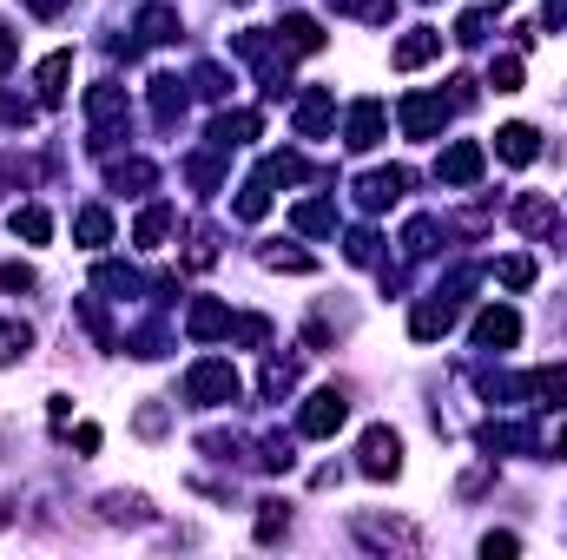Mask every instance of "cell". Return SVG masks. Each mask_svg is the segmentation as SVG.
<instances>
[{"label":"cell","instance_id":"6da1fadb","mask_svg":"<svg viewBox=\"0 0 567 560\" xmlns=\"http://www.w3.org/2000/svg\"><path fill=\"white\" fill-rule=\"evenodd\" d=\"M86 120H93V152L106 158V152H120V145L133 139V106H126V86L120 80H100L93 93H86Z\"/></svg>","mask_w":567,"mask_h":560},{"label":"cell","instance_id":"7a4b0ae2","mask_svg":"<svg viewBox=\"0 0 567 560\" xmlns=\"http://www.w3.org/2000/svg\"><path fill=\"white\" fill-rule=\"evenodd\" d=\"M245 396V383H238V370L225 363V356H198L192 370H185V403H198V409H231Z\"/></svg>","mask_w":567,"mask_h":560},{"label":"cell","instance_id":"3957f363","mask_svg":"<svg viewBox=\"0 0 567 560\" xmlns=\"http://www.w3.org/2000/svg\"><path fill=\"white\" fill-rule=\"evenodd\" d=\"M357 468L370 475V481H390V475H403V435L396 428H363V442H357Z\"/></svg>","mask_w":567,"mask_h":560},{"label":"cell","instance_id":"277c9868","mask_svg":"<svg viewBox=\"0 0 567 560\" xmlns=\"http://www.w3.org/2000/svg\"><path fill=\"white\" fill-rule=\"evenodd\" d=\"M350 535H357L363 548H377V554H416V548H423V535H416L410 521H383V515H357Z\"/></svg>","mask_w":567,"mask_h":560},{"label":"cell","instance_id":"5b68a950","mask_svg":"<svg viewBox=\"0 0 567 560\" xmlns=\"http://www.w3.org/2000/svg\"><path fill=\"white\" fill-rule=\"evenodd\" d=\"M343 422H350V403H343V390H317V396L297 409V435H303V442H330Z\"/></svg>","mask_w":567,"mask_h":560},{"label":"cell","instance_id":"8992f818","mask_svg":"<svg viewBox=\"0 0 567 560\" xmlns=\"http://www.w3.org/2000/svg\"><path fill=\"white\" fill-rule=\"evenodd\" d=\"M482 172H488V152L475 139H455L442 145V158H435V178L442 185H455V191H468V185H482Z\"/></svg>","mask_w":567,"mask_h":560},{"label":"cell","instance_id":"52a82bcc","mask_svg":"<svg viewBox=\"0 0 567 560\" xmlns=\"http://www.w3.org/2000/svg\"><path fill=\"white\" fill-rule=\"evenodd\" d=\"M396 113H403V133H410V139H435V133L449 126V113H455V106H449L442 93H403V106H396Z\"/></svg>","mask_w":567,"mask_h":560},{"label":"cell","instance_id":"ba28073f","mask_svg":"<svg viewBox=\"0 0 567 560\" xmlns=\"http://www.w3.org/2000/svg\"><path fill=\"white\" fill-rule=\"evenodd\" d=\"M403 191H410V165H390V172H363L357 178V205L363 211H390Z\"/></svg>","mask_w":567,"mask_h":560},{"label":"cell","instance_id":"9c48e42d","mask_svg":"<svg viewBox=\"0 0 567 560\" xmlns=\"http://www.w3.org/2000/svg\"><path fill=\"white\" fill-rule=\"evenodd\" d=\"M383 126H390L383 100H357L350 120H343V145H350V152H377V145H383Z\"/></svg>","mask_w":567,"mask_h":560},{"label":"cell","instance_id":"30bf717a","mask_svg":"<svg viewBox=\"0 0 567 560\" xmlns=\"http://www.w3.org/2000/svg\"><path fill=\"white\" fill-rule=\"evenodd\" d=\"M449 330H455V297H442V290L416 297V310H410V336H416V343H435V336H449Z\"/></svg>","mask_w":567,"mask_h":560},{"label":"cell","instance_id":"8fae6325","mask_svg":"<svg viewBox=\"0 0 567 560\" xmlns=\"http://www.w3.org/2000/svg\"><path fill=\"white\" fill-rule=\"evenodd\" d=\"M145 86H152V126L178 133V120H185V80L178 73H152Z\"/></svg>","mask_w":567,"mask_h":560},{"label":"cell","instance_id":"7c38bea8","mask_svg":"<svg viewBox=\"0 0 567 560\" xmlns=\"http://www.w3.org/2000/svg\"><path fill=\"white\" fill-rule=\"evenodd\" d=\"M330 126H337V93L330 86H310L297 100V139H330Z\"/></svg>","mask_w":567,"mask_h":560},{"label":"cell","instance_id":"4fadbf2b","mask_svg":"<svg viewBox=\"0 0 567 560\" xmlns=\"http://www.w3.org/2000/svg\"><path fill=\"white\" fill-rule=\"evenodd\" d=\"M475 350H515V336H522V317L508 310V303H488L482 317H475Z\"/></svg>","mask_w":567,"mask_h":560},{"label":"cell","instance_id":"5bb4252c","mask_svg":"<svg viewBox=\"0 0 567 560\" xmlns=\"http://www.w3.org/2000/svg\"><path fill=\"white\" fill-rule=\"evenodd\" d=\"M66 80H73V53L60 46V53H47V60L33 66V100H40V106H60V100H66Z\"/></svg>","mask_w":567,"mask_h":560},{"label":"cell","instance_id":"9a60e30c","mask_svg":"<svg viewBox=\"0 0 567 560\" xmlns=\"http://www.w3.org/2000/svg\"><path fill=\"white\" fill-rule=\"evenodd\" d=\"M185 336H192V343H218V336H231V310H225L218 297H198V303L185 310Z\"/></svg>","mask_w":567,"mask_h":560},{"label":"cell","instance_id":"2e32d148","mask_svg":"<svg viewBox=\"0 0 567 560\" xmlns=\"http://www.w3.org/2000/svg\"><path fill=\"white\" fill-rule=\"evenodd\" d=\"M435 53H442V33H435V27H410V33L390 46V66H396V73H416V66H429Z\"/></svg>","mask_w":567,"mask_h":560},{"label":"cell","instance_id":"e0dca14e","mask_svg":"<svg viewBox=\"0 0 567 560\" xmlns=\"http://www.w3.org/2000/svg\"><path fill=\"white\" fill-rule=\"evenodd\" d=\"M100 521H113V528H145V521H152V501H145V495H126V488H106V495H100Z\"/></svg>","mask_w":567,"mask_h":560},{"label":"cell","instance_id":"ac0fdd59","mask_svg":"<svg viewBox=\"0 0 567 560\" xmlns=\"http://www.w3.org/2000/svg\"><path fill=\"white\" fill-rule=\"evenodd\" d=\"M482 448L488 455H535V428L528 422H482Z\"/></svg>","mask_w":567,"mask_h":560},{"label":"cell","instance_id":"d6986e66","mask_svg":"<svg viewBox=\"0 0 567 560\" xmlns=\"http://www.w3.org/2000/svg\"><path fill=\"white\" fill-rule=\"evenodd\" d=\"M495 158H502V165H535V158H542V133L522 126V120L502 126V133H495Z\"/></svg>","mask_w":567,"mask_h":560},{"label":"cell","instance_id":"ffe728a7","mask_svg":"<svg viewBox=\"0 0 567 560\" xmlns=\"http://www.w3.org/2000/svg\"><path fill=\"white\" fill-rule=\"evenodd\" d=\"M106 185L126 191V198H140V191L158 185V172H152V158H113V165H106Z\"/></svg>","mask_w":567,"mask_h":560},{"label":"cell","instance_id":"44dd1931","mask_svg":"<svg viewBox=\"0 0 567 560\" xmlns=\"http://www.w3.org/2000/svg\"><path fill=\"white\" fill-rule=\"evenodd\" d=\"M515 225L542 245V238H555V231H561V211H555L548 198H515Z\"/></svg>","mask_w":567,"mask_h":560},{"label":"cell","instance_id":"7402d4cb","mask_svg":"<svg viewBox=\"0 0 567 560\" xmlns=\"http://www.w3.org/2000/svg\"><path fill=\"white\" fill-rule=\"evenodd\" d=\"M528 396H535L542 409H555V416H561V409H567V363H542V370L528 376Z\"/></svg>","mask_w":567,"mask_h":560},{"label":"cell","instance_id":"603a6c76","mask_svg":"<svg viewBox=\"0 0 567 560\" xmlns=\"http://www.w3.org/2000/svg\"><path fill=\"white\" fill-rule=\"evenodd\" d=\"M73 238H80L86 251L113 245V211H106V205H80V211H73Z\"/></svg>","mask_w":567,"mask_h":560},{"label":"cell","instance_id":"cb8c5ba5","mask_svg":"<svg viewBox=\"0 0 567 560\" xmlns=\"http://www.w3.org/2000/svg\"><path fill=\"white\" fill-rule=\"evenodd\" d=\"M258 126H265L258 113H218V120H212V145H218V152L251 145V139H258Z\"/></svg>","mask_w":567,"mask_h":560},{"label":"cell","instance_id":"d4e9b609","mask_svg":"<svg viewBox=\"0 0 567 560\" xmlns=\"http://www.w3.org/2000/svg\"><path fill=\"white\" fill-rule=\"evenodd\" d=\"M278 40L290 46V60H297V53H323V27H317L310 13H284Z\"/></svg>","mask_w":567,"mask_h":560},{"label":"cell","instance_id":"484cf974","mask_svg":"<svg viewBox=\"0 0 567 560\" xmlns=\"http://www.w3.org/2000/svg\"><path fill=\"white\" fill-rule=\"evenodd\" d=\"M172 225H178V211H172V205H145V211H140V225H133V245L158 251V245L172 238Z\"/></svg>","mask_w":567,"mask_h":560},{"label":"cell","instance_id":"4316f807","mask_svg":"<svg viewBox=\"0 0 567 560\" xmlns=\"http://www.w3.org/2000/svg\"><path fill=\"white\" fill-rule=\"evenodd\" d=\"M93 283H100L106 297H120V303H133V297L145 290V278H140V271H133V265H113V258H106V265L93 271Z\"/></svg>","mask_w":567,"mask_h":560},{"label":"cell","instance_id":"83f0119b","mask_svg":"<svg viewBox=\"0 0 567 560\" xmlns=\"http://www.w3.org/2000/svg\"><path fill=\"white\" fill-rule=\"evenodd\" d=\"M140 40H145V46H165V40H178V7L152 0V7L140 13Z\"/></svg>","mask_w":567,"mask_h":560},{"label":"cell","instance_id":"f1b7e54d","mask_svg":"<svg viewBox=\"0 0 567 560\" xmlns=\"http://www.w3.org/2000/svg\"><path fill=\"white\" fill-rule=\"evenodd\" d=\"M290 225H297L303 238H323V231H337V205H330V198H303V205L290 211Z\"/></svg>","mask_w":567,"mask_h":560},{"label":"cell","instance_id":"f546056e","mask_svg":"<svg viewBox=\"0 0 567 560\" xmlns=\"http://www.w3.org/2000/svg\"><path fill=\"white\" fill-rule=\"evenodd\" d=\"M7 225H13V238H27V245H47V238H53V211H40V205H13Z\"/></svg>","mask_w":567,"mask_h":560},{"label":"cell","instance_id":"4dcf8cb0","mask_svg":"<svg viewBox=\"0 0 567 560\" xmlns=\"http://www.w3.org/2000/svg\"><path fill=\"white\" fill-rule=\"evenodd\" d=\"M251 462H258L265 475H284V468L297 462V442H290V435H258V455H251Z\"/></svg>","mask_w":567,"mask_h":560},{"label":"cell","instance_id":"1f68e13d","mask_svg":"<svg viewBox=\"0 0 567 560\" xmlns=\"http://www.w3.org/2000/svg\"><path fill=\"white\" fill-rule=\"evenodd\" d=\"M258 258H265V271H290V278L317 271V258H310V251H297V245H265Z\"/></svg>","mask_w":567,"mask_h":560},{"label":"cell","instance_id":"d6a6232c","mask_svg":"<svg viewBox=\"0 0 567 560\" xmlns=\"http://www.w3.org/2000/svg\"><path fill=\"white\" fill-rule=\"evenodd\" d=\"M258 178H265V185H297V178H310V165H303V152H271Z\"/></svg>","mask_w":567,"mask_h":560},{"label":"cell","instance_id":"836d02e7","mask_svg":"<svg viewBox=\"0 0 567 560\" xmlns=\"http://www.w3.org/2000/svg\"><path fill=\"white\" fill-rule=\"evenodd\" d=\"M185 178H192V185L212 198V191H218V178H225V165H218V145H212V152H192V158H185Z\"/></svg>","mask_w":567,"mask_h":560},{"label":"cell","instance_id":"e575fe53","mask_svg":"<svg viewBox=\"0 0 567 560\" xmlns=\"http://www.w3.org/2000/svg\"><path fill=\"white\" fill-rule=\"evenodd\" d=\"M435 231H442L435 218H410V225H403V258H410V265H423L429 251H435Z\"/></svg>","mask_w":567,"mask_h":560},{"label":"cell","instance_id":"d590c367","mask_svg":"<svg viewBox=\"0 0 567 560\" xmlns=\"http://www.w3.org/2000/svg\"><path fill=\"white\" fill-rule=\"evenodd\" d=\"M27 350H33V330H27L20 317H0V370H7V363H20Z\"/></svg>","mask_w":567,"mask_h":560},{"label":"cell","instance_id":"8d00e7d4","mask_svg":"<svg viewBox=\"0 0 567 560\" xmlns=\"http://www.w3.org/2000/svg\"><path fill=\"white\" fill-rule=\"evenodd\" d=\"M231 211H238L245 225H258V218L271 211V185H265V178H251V185H238V205H231Z\"/></svg>","mask_w":567,"mask_h":560},{"label":"cell","instance_id":"74e56055","mask_svg":"<svg viewBox=\"0 0 567 560\" xmlns=\"http://www.w3.org/2000/svg\"><path fill=\"white\" fill-rule=\"evenodd\" d=\"M258 390H265V403H284V396L297 390V363L271 356V363H265V383H258Z\"/></svg>","mask_w":567,"mask_h":560},{"label":"cell","instance_id":"f35d334b","mask_svg":"<svg viewBox=\"0 0 567 560\" xmlns=\"http://www.w3.org/2000/svg\"><path fill=\"white\" fill-rule=\"evenodd\" d=\"M126 350H133V356H145V363H152V356H165V350H172V336H165V323H140V330L126 336Z\"/></svg>","mask_w":567,"mask_h":560},{"label":"cell","instance_id":"ab89813d","mask_svg":"<svg viewBox=\"0 0 567 560\" xmlns=\"http://www.w3.org/2000/svg\"><path fill=\"white\" fill-rule=\"evenodd\" d=\"M488 86L495 93H522V53H495L488 60Z\"/></svg>","mask_w":567,"mask_h":560},{"label":"cell","instance_id":"60d3db41","mask_svg":"<svg viewBox=\"0 0 567 560\" xmlns=\"http://www.w3.org/2000/svg\"><path fill=\"white\" fill-rule=\"evenodd\" d=\"M192 86H198V93H205V100H231V86H238V80H231V73H225V66H218V60H205V66H198V73H192Z\"/></svg>","mask_w":567,"mask_h":560},{"label":"cell","instance_id":"b9f144b4","mask_svg":"<svg viewBox=\"0 0 567 560\" xmlns=\"http://www.w3.org/2000/svg\"><path fill=\"white\" fill-rule=\"evenodd\" d=\"M343 258H350V265H383V238H377L370 225H357L350 245H343Z\"/></svg>","mask_w":567,"mask_h":560},{"label":"cell","instance_id":"7bdbcfd3","mask_svg":"<svg viewBox=\"0 0 567 560\" xmlns=\"http://www.w3.org/2000/svg\"><path fill=\"white\" fill-rule=\"evenodd\" d=\"M290 535V508L284 501H258V541H284Z\"/></svg>","mask_w":567,"mask_h":560},{"label":"cell","instance_id":"ee69618b","mask_svg":"<svg viewBox=\"0 0 567 560\" xmlns=\"http://www.w3.org/2000/svg\"><path fill=\"white\" fill-rule=\"evenodd\" d=\"M133 428H140L145 442H158V435L172 428V409H165V403H140V416H133Z\"/></svg>","mask_w":567,"mask_h":560},{"label":"cell","instance_id":"f6af8a7d","mask_svg":"<svg viewBox=\"0 0 567 560\" xmlns=\"http://www.w3.org/2000/svg\"><path fill=\"white\" fill-rule=\"evenodd\" d=\"M495 278L508 283V290H528V283H535V258H522V251H515V258H502V265H495Z\"/></svg>","mask_w":567,"mask_h":560},{"label":"cell","instance_id":"bcb514c9","mask_svg":"<svg viewBox=\"0 0 567 560\" xmlns=\"http://www.w3.org/2000/svg\"><path fill=\"white\" fill-rule=\"evenodd\" d=\"M482 40H488V13L475 7V13H462V20H455V46H482Z\"/></svg>","mask_w":567,"mask_h":560},{"label":"cell","instance_id":"7dc6e473","mask_svg":"<svg viewBox=\"0 0 567 560\" xmlns=\"http://www.w3.org/2000/svg\"><path fill=\"white\" fill-rule=\"evenodd\" d=\"M185 265H192V271H212V265H218V238H212V231H192V251H185Z\"/></svg>","mask_w":567,"mask_h":560},{"label":"cell","instance_id":"c3c4849f","mask_svg":"<svg viewBox=\"0 0 567 560\" xmlns=\"http://www.w3.org/2000/svg\"><path fill=\"white\" fill-rule=\"evenodd\" d=\"M231 336L251 343V350H265V343H271V323H265V317H231Z\"/></svg>","mask_w":567,"mask_h":560},{"label":"cell","instance_id":"681fc988","mask_svg":"<svg viewBox=\"0 0 567 560\" xmlns=\"http://www.w3.org/2000/svg\"><path fill=\"white\" fill-rule=\"evenodd\" d=\"M0 126H33V100H13V93H0Z\"/></svg>","mask_w":567,"mask_h":560},{"label":"cell","instance_id":"f907efd6","mask_svg":"<svg viewBox=\"0 0 567 560\" xmlns=\"http://www.w3.org/2000/svg\"><path fill=\"white\" fill-rule=\"evenodd\" d=\"M33 265H0V290H33Z\"/></svg>","mask_w":567,"mask_h":560},{"label":"cell","instance_id":"816d5d0a","mask_svg":"<svg viewBox=\"0 0 567 560\" xmlns=\"http://www.w3.org/2000/svg\"><path fill=\"white\" fill-rule=\"evenodd\" d=\"M350 13H363V20H370V27H383V20H390V13H396V0H357V7H350Z\"/></svg>","mask_w":567,"mask_h":560},{"label":"cell","instance_id":"f5cc1de1","mask_svg":"<svg viewBox=\"0 0 567 560\" xmlns=\"http://www.w3.org/2000/svg\"><path fill=\"white\" fill-rule=\"evenodd\" d=\"M20 7H27L33 20H60V13H66V0H20Z\"/></svg>","mask_w":567,"mask_h":560},{"label":"cell","instance_id":"db71d44e","mask_svg":"<svg viewBox=\"0 0 567 560\" xmlns=\"http://www.w3.org/2000/svg\"><path fill=\"white\" fill-rule=\"evenodd\" d=\"M515 548H522L515 535H482V554H488V560H495V554H515Z\"/></svg>","mask_w":567,"mask_h":560},{"label":"cell","instance_id":"11a10c76","mask_svg":"<svg viewBox=\"0 0 567 560\" xmlns=\"http://www.w3.org/2000/svg\"><path fill=\"white\" fill-rule=\"evenodd\" d=\"M73 448H80V455H93V448H100V428H93V422H80V428H73Z\"/></svg>","mask_w":567,"mask_h":560},{"label":"cell","instance_id":"9f6ffc18","mask_svg":"<svg viewBox=\"0 0 567 560\" xmlns=\"http://www.w3.org/2000/svg\"><path fill=\"white\" fill-rule=\"evenodd\" d=\"M542 27H548V33H555V27H567V0H548V7H542Z\"/></svg>","mask_w":567,"mask_h":560},{"label":"cell","instance_id":"6f0895ef","mask_svg":"<svg viewBox=\"0 0 567 560\" xmlns=\"http://www.w3.org/2000/svg\"><path fill=\"white\" fill-rule=\"evenodd\" d=\"M0 66H13V33L0 27Z\"/></svg>","mask_w":567,"mask_h":560},{"label":"cell","instance_id":"680465c9","mask_svg":"<svg viewBox=\"0 0 567 560\" xmlns=\"http://www.w3.org/2000/svg\"><path fill=\"white\" fill-rule=\"evenodd\" d=\"M7 521H13V515H7V501H0V535H7Z\"/></svg>","mask_w":567,"mask_h":560},{"label":"cell","instance_id":"91938a15","mask_svg":"<svg viewBox=\"0 0 567 560\" xmlns=\"http://www.w3.org/2000/svg\"><path fill=\"white\" fill-rule=\"evenodd\" d=\"M495 7H508V0H495Z\"/></svg>","mask_w":567,"mask_h":560},{"label":"cell","instance_id":"94428289","mask_svg":"<svg viewBox=\"0 0 567 560\" xmlns=\"http://www.w3.org/2000/svg\"><path fill=\"white\" fill-rule=\"evenodd\" d=\"M238 7H245V0H238Z\"/></svg>","mask_w":567,"mask_h":560}]
</instances>
